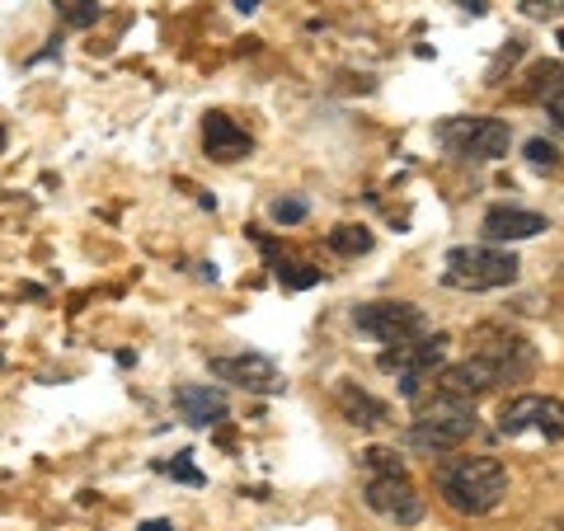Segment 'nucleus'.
Listing matches in <instances>:
<instances>
[{
  "label": "nucleus",
  "instance_id": "obj_1",
  "mask_svg": "<svg viewBox=\"0 0 564 531\" xmlns=\"http://www.w3.org/2000/svg\"><path fill=\"white\" fill-rule=\"evenodd\" d=\"M437 494L452 512H466V518H485L508 499V470L494 456H447L433 470Z\"/></svg>",
  "mask_w": 564,
  "mask_h": 531
},
{
  "label": "nucleus",
  "instance_id": "obj_2",
  "mask_svg": "<svg viewBox=\"0 0 564 531\" xmlns=\"http://www.w3.org/2000/svg\"><path fill=\"white\" fill-rule=\"evenodd\" d=\"M518 269L522 263L508 250H494V245H462V250L447 254L443 282L456 292H494V288L518 282Z\"/></svg>",
  "mask_w": 564,
  "mask_h": 531
},
{
  "label": "nucleus",
  "instance_id": "obj_3",
  "mask_svg": "<svg viewBox=\"0 0 564 531\" xmlns=\"http://www.w3.org/2000/svg\"><path fill=\"white\" fill-rule=\"evenodd\" d=\"M447 348H452L447 334H423V339H410V344H391L377 358V367L400 381L404 400H419V391L437 377V367L447 362Z\"/></svg>",
  "mask_w": 564,
  "mask_h": 531
},
{
  "label": "nucleus",
  "instance_id": "obj_4",
  "mask_svg": "<svg viewBox=\"0 0 564 531\" xmlns=\"http://www.w3.org/2000/svg\"><path fill=\"white\" fill-rule=\"evenodd\" d=\"M480 429V419H475V404H462V400H433L429 410H423L414 423H410V447L414 452H456L466 447Z\"/></svg>",
  "mask_w": 564,
  "mask_h": 531
},
{
  "label": "nucleus",
  "instance_id": "obj_5",
  "mask_svg": "<svg viewBox=\"0 0 564 531\" xmlns=\"http://www.w3.org/2000/svg\"><path fill=\"white\" fill-rule=\"evenodd\" d=\"M437 141L462 161H499L513 147V128L503 118H447L437 128Z\"/></svg>",
  "mask_w": 564,
  "mask_h": 531
},
{
  "label": "nucleus",
  "instance_id": "obj_6",
  "mask_svg": "<svg viewBox=\"0 0 564 531\" xmlns=\"http://www.w3.org/2000/svg\"><path fill=\"white\" fill-rule=\"evenodd\" d=\"M352 325L377 344H410L429 334V315L414 301H362V306H352Z\"/></svg>",
  "mask_w": 564,
  "mask_h": 531
},
{
  "label": "nucleus",
  "instance_id": "obj_7",
  "mask_svg": "<svg viewBox=\"0 0 564 531\" xmlns=\"http://www.w3.org/2000/svg\"><path fill=\"white\" fill-rule=\"evenodd\" d=\"M499 433L503 437H545V442H560L564 437V400L536 395V391L503 400Z\"/></svg>",
  "mask_w": 564,
  "mask_h": 531
},
{
  "label": "nucleus",
  "instance_id": "obj_8",
  "mask_svg": "<svg viewBox=\"0 0 564 531\" xmlns=\"http://www.w3.org/2000/svg\"><path fill=\"white\" fill-rule=\"evenodd\" d=\"M362 499H367V508L377 512V518H386V522H395V527H414V522H423V494L414 489V480H410V470H391V475H367L362 480Z\"/></svg>",
  "mask_w": 564,
  "mask_h": 531
},
{
  "label": "nucleus",
  "instance_id": "obj_9",
  "mask_svg": "<svg viewBox=\"0 0 564 531\" xmlns=\"http://www.w3.org/2000/svg\"><path fill=\"white\" fill-rule=\"evenodd\" d=\"M503 381H508V371H503L499 362H489L485 353H470V358L443 367L429 386H433V400L475 404V395H485V391H494V386H503Z\"/></svg>",
  "mask_w": 564,
  "mask_h": 531
},
{
  "label": "nucleus",
  "instance_id": "obj_10",
  "mask_svg": "<svg viewBox=\"0 0 564 531\" xmlns=\"http://www.w3.org/2000/svg\"><path fill=\"white\" fill-rule=\"evenodd\" d=\"M212 377L231 381L240 391L254 395H278L282 391V371L263 358V353H236V358H212Z\"/></svg>",
  "mask_w": 564,
  "mask_h": 531
},
{
  "label": "nucleus",
  "instance_id": "obj_11",
  "mask_svg": "<svg viewBox=\"0 0 564 531\" xmlns=\"http://www.w3.org/2000/svg\"><path fill=\"white\" fill-rule=\"evenodd\" d=\"M475 353H485L489 362H499L503 371H508V381L513 377H527V371L536 367V353H532V344L522 339V334H508V329H480L475 334Z\"/></svg>",
  "mask_w": 564,
  "mask_h": 531
},
{
  "label": "nucleus",
  "instance_id": "obj_12",
  "mask_svg": "<svg viewBox=\"0 0 564 531\" xmlns=\"http://www.w3.org/2000/svg\"><path fill=\"white\" fill-rule=\"evenodd\" d=\"M203 147H207L212 161L231 165V161H245V155H250L254 141H250V132H245L236 118H226V113H207V118H203Z\"/></svg>",
  "mask_w": 564,
  "mask_h": 531
},
{
  "label": "nucleus",
  "instance_id": "obj_13",
  "mask_svg": "<svg viewBox=\"0 0 564 531\" xmlns=\"http://www.w3.org/2000/svg\"><path fill=\"white\" fill-rule=\"evenodd\" d=\"M480 231H485L489 245H518V240L541 236L545 217H541V212H522V207H494Z\"/></svg>",
  "mask_w": 564,
  "mask_h": 531
},
{
  "label": "nucleus",
  "instance_id": "obj_14",
  "mask_svg": "<svg viewBox=\"0 0 564 531\" xmlns=\"http://www.w3.org/2000/svg\"><path fill=\"white\" fill-rule=\"evenodd\" d=\"M174 404H180V414L193 423V429H212V423H221L226 419V391H217V386H207V381H193V386H180L174 391Z\"/></svg>",
  "mask_w": 564,
  "mask_h": 531
},
{
  "label": "nucleus",
  "instance_id": "obj_15",
  "mask_svg": "<svg viewBox=\"0 0 564 531\" xmlns=\"http://www.w3.org/2000/svg\"><path fill=\"white\" fill-rule=\"evenodd\" d=\"M527 80H532L527 85V99H536L541 109L564 128V62H541V66H532Z\"/></svg>",
  "mask_w": 564,
  "mask_h": 531
},
{
  "label": "nucleus",
  "instance_id": "obj_16",
  "mask_svg": "<svg viewBox=\"0 0 564 531\" xmlns=\"http://www.w3.org/2000/svg\"><path fill=\"white\" fill-rule=\"evenodd\" d=\"M334 400H339V414L352 423V429H381V423H386V404L377 395L358 391V386L344 381L339 391H334Z\"/></svg>",
  "mask_w": 564,
  "mask_h": 531
},
{
  "label": "nucleus",
  "instance_id": "obj_17",
  "mask_svg": "<svg viewBox=\"0 0 564 531\" xmlns=\"http://www.w3.org/2000/svg\"><path fill=\"white\" fill-rule=\"evenodd\" d=\"M273 273H278V282L282 288H292V292H306V288H315V282H321L325 273L321 269H311V263H302V259H273Z\"/></svg>",
  "mask_w": 564,
  "mask_h": 531
},
{
  "label": "nucleus",
  "instance_id": "obj_18",
  "mask_svg": "<svg viewBox=\"0 0 564 531\" xmlns=\"http://www.w3.org/2000/svg\"><path fill=\"white\" fill-rule=\"evenodd\" d=\"M329 250L367 254V250H372V231H367V226H334V231H329Z\"/></svg>",
  "mask_w": 564,
  "mask_h": 531
},
{
  "label": "nucleus",
  "instance_id": "obj_19",
  "mask_svg": "<svg viewBox=\"0 0 564 531\" xmlns=\"http://www.w3.org/2000/svg\"><path fill=\"white\" fill-rule=\"evenodd\" d=\"M52 10H57V20L66 29H90L95 14H99L95 0H52Z\"/></svg>",
  "mask_w": 564,
  "mask_h": 531
},
{
  "label": "nucleus",
  "instance_id": "obj_20",
  "mask_svg": "<svg viewBox=\"0 0 564 531\" xmlns=\"http://www.w3.org/2000/svg\"><path fill=\"white\" fill-rule=\"evenodd\" d=\"M391 470H404V462L391 447H367L362 452V475H391Z\"/></svg>",
  "mask_w": 564,
  "mask_h": 531
},
{
  "label": "nucleus",
  "instance_id": "obj_21",
  "mask_svg": "<svg viewBox=\"0 0 564 531\" xmlns=\"http://www.w3.org/2000/svg\"><path fill=\"white\" fill-rule=\"evenodd\" d=\"M269 212H273V221L296 226V221H306V198H278Z\"/></svg>",
  "mask_w": 564,
  "mask_h": 531
},
{
  "label": "nucleus",
  "instance_id": "obj_22",
  "mask_svg": "<svg viewBox=\"0 0 564 531\" xmlns=\"http://www.w3.org/2000/svg\"><path fill=\"white\" fill-rule=\"evenodd\" d=\"M527 161H532V165H545V170H555L560 165V151L551 147V141H527Z\"/></svg>",
  "mask_w": 564,
  "mask_h": 531
},
{
  "label": "nucleus",
  "instance_id": "obj_23",
  "mask_svg": "<svg viewBox=\"0 0 564 531\" xmlns=\"http://www.w3.org/2000/svg\"><path fill=\"white\" fill-rule=\"evenodd\" d=\"M522 14L527 20H555L564 14V0H522Z\"/></svg>",
  "mask_w": 564,
  "mask_h": 531
},
{
  "label": "nucleus",
  "instance_id": "obj_24",
  "mask_svg": "<svg viewBox=\"0 0 564 531\" xmlns=\"http://www.w3.org/2000/svg\"><path fill=\"white\" fill-rule=\"evenodd\" d=\"M165 470H170V475H180V480H188V485H203V475H198V470H193V466L184 462V456H180V462H170Z\"/></svg>",
  "mask_w": 564,
  "mask_h": 531
},
{
  "label": "nucleus",
  "instance_id": "obj_25",
  "mask_svg": "<svg viewBox=\"0 0 564 531\" xmlns=\"http://www.w3.org/2000/svg\"><path fill=\"white\" fill-rule=\"evenodd\" d=\"M231 6H236L240 14H250V10H259V6H263V0H231Z\"/></svg>",
  "mask_w": 564,
  "mask_h": 531
},
{
  "label": "nucleus",
  "instance_id": "obj_26",
  "mask_svg": "<svg viewBox=\"0 0 564 531\" xmlns=\"http://www.w3.org/2000/svg\"><path fill=\"white\" fill-rule=\"evenodd\" d=\"M456 6H466L470 14H480V10H485V0H456Z\"/></svg>",
  "mask_w": 564,
  "mask_h": 531
},
{
  "label": "nucleus",
  "instance_id": "obj_27",
  "mask_svg": "<svg viewBox=\"0 0 564 531\" xmlns=\"http://www.w3.org/2000/svg\"><path fill=\"white\" fill-rule=\"evenodd\" d=\"M141 531H174L170 522H141Z\"/></svg>",
  "mask_w": 564,
  "mask_h": 531
},
{
  "label": "nucleus",
  "instance_id": "obj_28",
  "mask_svg": "<svg viewBox=\"0 0 564 531\" xmlns=\"http://www.w3.org/2000/svg\"><path fill=\"white\" fill-rule=\"evenodd\" d=\"M555 531H564V512H560V518H555Z\"/></svg>",
  "mask_w": 564,
  "mask_h": 531
},
{
  "label": "nucleus",
  "instance_id": "obj_29",
  "mask_svg": "<svg viewBox=\"0 0 564 531\" xmlns=\"http://www.w3.org/2000/svg\"><path fill=\"white\" fill-rule=\"evenodd\" d=\"M0 151H6V128H0Z\"/></svg>",
  "mask_w": 564,
  "mask_h": 531
},
{
  "label": "nucleus",
  "instance_id": "obj_30",
  "mask_svg": "<svg viewBox=\"0 0 564 531\" xmlns=\"http://www.w3.org/2000/svg\"><path fill=\"white\" fill-rule=\"evenodd\" d=\"M560 43H564V33H560Z\"/></svg>",
  "mask_w": 564,
  "mask_h": 531
}]
</instances>
